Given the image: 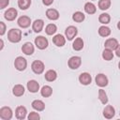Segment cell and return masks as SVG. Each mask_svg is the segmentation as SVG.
Returning a JSON list of instances; mask_svg holds the SVG:
<instances>
[{
  "instance_id": "obj_21",
  "label": "cell",
  "mask_w": 120,
  "mask_h": 120,
  "mask_svg": "<svg viewBox=\"0 0 120 120\" xmlns=\"http://www.w3.org/2000/svg\"><path fill=\"white\" fill-rule=\"evenodd\" d=\"M44 77H45V80H46V81H48V82H53V81H55L56 78H57V73H56V71L53 70V69H49V70L45 73Z\"/></svg>"
},
{
  "instance_id": "obj_11",
  "label": "cell",
  "mask_w": 120,
  "mask_h": 120,
  "mask_svg": "<svg viewBox=\"0 0 120 120\" xmlns=\"http://www.w3.org/2000/svg\"><path fill=\"white\" fill-rule=\"evenodd\" d=\"M17 23L20 27L22 28H27L30 26L31 24V19L28 17V16H21L18 21H17Z\"/></svg>"
},
{
  "instance_id": "obj_29",
  "label": "cell",
  "mask_w": 120,
  "mask_h": 120,
  "mask_svg": "<svg viewBox=\"0 0 120 120\" xmlns=\"http://www.w3.org/2000/svg\"><path fill=\"white\" fill-rule=\"evenodd\" d=\"M102 58H103L104 60H106V61L112 60V59L113 58V52H112V51L106 48V49L103 51V52H102Z\"/></svg>"
},
{
  "instance_id": "obj_42",
  "label": "cell",
  "mask_w": 120,
  "mask_h": 120,
  "mask_svg": "<svg viewBox=\"0 0 120 120\" xmlns=\"http://www.w3.org/2000/svg\"><path fill=\"white\" fill-rule=\"evenodd\" d=\"M119 115H120V112H119Z\"/></svg>"
},
{
  "instance_id": "obj_22",
  "label": "cell",
  "mask_w": 120,
  "mask_h": 120,
  "mask_svg": "<svg viewBox=\"0 0 120 120\" xmlns=\"http://www.w3.org/2000/svg\"><path fill=\"white\" fill-rule=\"evenodd\" d=\"M12 93L15 97H22L24 94V87L22 84H16L12 89Z\"/></svg>"
},
{
  "instance_id": "obj_36",
  "label": "cell",
  "mask_w": 120,
  "mask_h": 120,
  "mask_svg": "<svg viewBox=\"0 0 120 120\" xmlns=\"http://www.w3.org/2000/svg\"><path fill=\"white\" fill-rule=\"evenodd\" d=\"M0 35L1 36H3L4 34H5V32H6V24L3 22H0Z\"/></svg>"
},
{
  "instance_id": "obj_7",
  "label": "cell",
  "mask_w": 120,
  "mask_h": 120,
  "mask_svg": "<svg viewBox=\"0 0 120 120\" xmlns=\"http://www.w3.org/2000/svg\"><path fill=\"white\" fill-rule=\"evenodd\" d=\"M77 34H78V29L73 25L68 26L65 30V35H66V38H68V40H72L76 37Z\"/></svg>"
},
{
  "instance_id": "obj_2",
  "label": "cell",
  "mask_w": 120,
  "mask_h": 120,
  "mask_svg": "<svg viewBox=\"0 0 120 120\" xmlns=\"http://www.w3.org/2000/svg\"><path fill=\"white\" fill-rule=\"evenodd\" d=\"M26 66H27V61L22 56H18L14 61V67L19 71L24 70L26 68Z\"/></svg>"
},
{
  "instance_id": "obj_28",
  "label": "cell",
  "mask_w": 120,
  "mask_h": 120,
  "mask_svg": "<svg viewBox=\"0 0 120 120\" xmlns=\"http://www.w3.org/2000/svg\"><path fill=\"white\" fill-rule=\"evenodd\" d=\"M57 31V26L54 24V23H49L46 28H45V32L47 35L49 36H52L53 34H55V32Z\"/></svg>"
},
{
  "instance_id": "obj_16",
  "label": "cell",
  "mask_w": 120,
  "mask_h": 120,
  "mask_svg": "<svg viewBox=\"0 0 120 120\" xmlns=\"http://www.w3.org/2000/svg\"><path fill=\"white\" fill-rule=\"evenodd\" d=\"M52 42L54 43V45H56L57 47H63L66 43V38H64L63 35L61 34H57L52 38Z\"/></svg>"
},
{
  "instance_id": "obj_40",
  "label": "cell",
  "mask_w": 120,
  "mask_h": 120,
  "mask_svg": "<svg viewBox=\"0 0 120 120\" xmlns=\"http://www.w3.org/2000/svg\"><path fill=\"white\" fill-rule=\"evenodd\" d=\"M117 28L120 30V21H119V22H118V23H117Z\"/></svg>"
},
{
  "instance_id": "obj_9",
  "label": "cell",
  "mask_w": 120,
  "mask_h": 120,
  "mask_svg": "<svg viewBox=\"0 0 120 120\" xmlns=\"http://www.w3.org/2000/svg\"><path fill=\"white\" fill-rule=\"evenodd\" d=\"M96 83L97 85H98L99 87H104L108 84V78L106 77L105 74L103 73H99L96 76Z\"/></svg>"
},
{
  "instance_id": "obj_41",
  "label": "cell",
  "mask_w": 120,
  "mask_h": 120,
  "mask_svg": "<svg viewBox=\"0 0 120 120\" xmlns=\"http://www.w3.org/2000/svg\"><path fill=\"white\" fill-rule=\"evenodd\" d=\"M118 68H119V69H120V62L118 63Z\"/></svg>"
},
{
  "instance_id": "obj_5",
  "label": "cell",
  "mask_w": 120,
  "mask_h": 120,
  "mask_svg": "<svg viewBox=\"0 0 120 120\" xmlns=\"http://www.w3.org/2000/svg\"><path fill=\"white\" fill-rule=\"evenodd\" d=\"M48 44H49L48 39H47L45 37H43V36H38V37H37V38H35V45H36L37 48L39 49V50H44V49H46V48L48 47Z\"/></svg>"
},
{
  "instance_id": "obj_23",
  "label": "cell",
  "mask_w": 120,
  "mask_h": 120,
  "mask_svg": "<svg viewBox=\"0 0 120 120\" xmlns=\"http://www.w3.org/2000/svg\"><path fill=\"white\" fill-rule=\"evenodd\" d=\"M84 11L87 13V14H94V13H96V11H97V8H96V6L93 4V3H91V2H87V3H85V5H84Z\"/></svg>"
},
{
  "instance_id": "obj_15",
  "label": "cell",
  "mask_w": 120,
  "mask_h": 120,
  "mask_svg": "<svg viewBox=\"0 0 120 120\" xmlns=\"http://www.w3.org/2000/svg\"><path fill=\"white\" fill-rule=\"evenodd\" d=\"M46 16L49 20L55 21V20H58L59 18V12L55 8H48L46 10Z\"/></svg>"
},
{
  "instance_id": "obj_8",
  "label": "cell",
  "mask_w": 120,
  "mask_h": 120,
  "mask_svg": "<svg viewBox=\"0 0 120 120\" xmlns=\"http://www.w3.org/2000/svg\"><path fill=\"white\" fill-rule=\"evenodd\" d=\"M17 15H18V11H17L14 8H8V9L5 11V13H4L5 19L8 20V21H10V22H11V21H14V20L16 19Z\"/></svg>"
},
{
  "instance_id": "obj_38",
  "label": "cell",
  "mask_w": 120,
  "mask_h": 120,
  "mask_svg": "<svg viewBox=\"0 0 120 120\" xmlns=\"http://www.w3.org/2000/svg\"><path fill=\"white\" fill-rule=\"evenodd\" d=\"M115 54H116V56L120 57V45H118L117 48L115 49Z\"/></svg>"
},
{
  "instance_id": "obj_32",
  "label": "cell",
  "mask_w": 120,
  "mask_h": 120,
  "mask_svg": "<svg viewBox=\"0 0 120 120\" xmlns=\"http://www.w3.org/2000/svg\"><path fill=\"white\" fill-rule=\"evenodd\" d=\"M98 21L100 23H103V24H107L110 22L111 21V17L108 13H101L98 17Z\"/></svg>"
},
{
  "instance_id": "obj_10",
  "label": "cell",
  "mask_w": 120,
  "mask_h": 120,
  "mask_svg": "<svg viewBox=\"0 0 120 120\" xmlns=\"http://www.w3.org/2000/svg\"><path fill=\"white\" fill-rule=\"evenodd\" d=\"M26 113H27V110L24 106H18L15 110L16 118L19 120H23L26 117Z\"/></svg>"
},
{
  "instance_id": "obj_30",
  "label": "cell",
  "mask_w": 120,
  "mask_h": 120,
  "mask_svg": "<svg viewBox=\"0 0 120 120\" xmlns=\"http://www.w3.org/2000/svg\"><path fill=\"white\" fill-rule=\"evenodd\" d=\"M31 5V0H18V7L22 10L27 9Z\"/></svg>"
},
{
  "instance_id": "obj_6",
  "label": "cell",
  "mask_w": 120,
  "mask_h": 120,
  "mask_svg": "<svg viewBox=\"0 0 120 120\" xmlns=\"http://www.w3.org/2000/svg\"><path fill=\"white\" fill-rule=\"evenodd\" d=\"M82 64V58L80 56H72L68 61V66L71 69H77Z\"/></svg>"
},
{
  "instance_id": "obj_33",
  "label": "cell",
  "mask_w": 120,
  "mask_h": 120,
  "mask_svg": "<svg viewBox=\"0 0 120 120\" xmlns=\"http://www.w3.org/2000/svg\"><path fill=\"white\" fill-rule=\"evenodd\" d=\"M111 7V0H99L98 8L101 10H106Z\"/></svg>"
},
{
  "instance_id": "obj_20",
  "label": "cell",
  "mask_w": 120,
  "mask_h": 120,
  "mask_svg": "<svg viewBox=\"0 0 120 120\" xmlns=\"http://www.w3.org/2000/svg\"><path fill=\"white\" fill-rule=\"evenodd\" d=\"M43 26H44V22H43V20H41V19L36 20V21L33 22V24H32V28H33L34 32H36V33L41 32L42 29H43Z\"/></svg>"
},
{
  "instance_id": "obj_37",
  "label": "cell",
  "mask_w": 120,
  "mask_h": 120,
  "mask_svg": "<svg viewBox=\"0 0 120 120\" xmlns=\"http://www.w3.org/2000/svg\"><path fill=\"white\" fill-rule=\"evenodd\" d=\"M42 2H43V4H44L45 6H50V5L52 4L53 0H42Z\"/></svg>"
},
{
  "instance_id": "obj_18",
  "label": "cell",
  "mask_w": 120,
  "mask_h": 120,
  "mask_svg": "<svg viewBox=\"0 0 120 120\" xmlns=\"http://www.w3.org/2000/svg\"><path fill=\"white\" fill-rule=\"evenodd\" d=\"M118 45H119V44H118L117 39H115V38H108V39L105 41V43H104L105 48L110 49V50H112V51L115 50Z\"/></svg>"
},
{
  "instance_id": "obj_26",
  "label": "cell",
  "mask_w": 120,
  "mask_h": 120,
  "mask_svg": "<svg viewBox=\"0 0 120 120\" xmlns=\"http://www.w3.org/2000/svg\"><path fill=\"white\" fill-rule=\"evenodd\" d=\"M84 19H85V16L81 11H76L72 15V20L76 22H82V21H84Z\"/></svg>"
},
{
  "instance_id": "obj_34",
  "label": "cell",
  "mask_w": 120,
  "mask_h": 120,
  "mask_svg": "<svg viewBox=\"0 0 120 120\" xmlns=\"http://www.w3.org/2000/svg\"><path fill=\"white\" fill-rule=\"evenodd\" d=\"M27 118H28V120H39V119H40V116H39V114H38V112H31L28 114Z\"/></svg>"
},
{
  "instance_id": "obj_27",
  "label": "cell",
  "mask_w": 120,
  "mask_h": 120,
  "mask_svg": "<svg viewBox=\"0 0 120 120\" xmlns=\"http://www.w3.org/2000/svg\"><path fill=\"white\" fill-rule=\"evenodd\" d=\"M98 34H99V36H101L103 38H106V37L111 35V29L108 26L102 25L98 28Z\"/></svg>"
},
{
  "instance_id": "obj_24",
  "label": "cell",
  "mask_w": 120,
  "mask_h": 120,
  "mask_svg": "<svg viewBox=\"0 0 120 120\" xmlns=\"http://www.w3.org/2000/svg\"><path fill=\"white\" fill-rule=\"evenodd\" d=\"M72 48L75 51H81L83 48V40H82V38H75V40L73 41V44H72Z\"/></svg>"
},
{
  "instance_id": "obj_4",
  "label": "cell",
  "mask_w": 120,
  "mask_h": 120,
  "mask_svg": "<svg viewBox=\"0 0 120 120\" xmlns=\"http://www.w3.org/2000/svg\"><path fill=\"white\" fill-rule=\"evenodd\" d=\"M12 110L10 107L4 106L0 109V118L2 120H10L12 118Z\"/></svg>"
},
{
  "instance_id": "obj_1",
  "label": "cell",
  "mask_w": 120,
  "mask_h": 120,
  "mask_svg": "<svg viewBox=\"0 0 120 120\" xmlns=\"http://www.w3.org/2000/svg\"><path fill=\"white\" fill-rule=\"evenodd\" d=\"M8 39L12 43H18L22 39V31L17 28H12L8 32Z\"/></svg>"
},
{
  "instance_id": "obj_14",
  "label": "cell",
  "mask_w": 120,
  "mask_h": 120,
  "mask_svg": "<svg viewBox=\"0 0 120 120\" xmlns=\"http://www.w3.org/2000/svg\"><path fill=\"white\" fill-rule=\"evenodd\" d=\"M27 89L31 93H37L39 90V83L35 80H30L27 82Z\"/></svg>"
},
{
  "instance_id": "obj_19",
  "label": "cell",
  "mask_w": 120,
  "mask_h": 120,
  "mask_svg": "<svg viewBox=\"0 0 120 120\" xmlns=\"http://www.w3.org/2000/svg\"><path fill=\"white\" fill-rule=\"evenodd\" d=\"M31 105H32V108L34 110L38 111V112H42L45 109V104L40 99H35V100H33L32 103H31Z\"/></svg>"
},
{
  "instance_id": "obj_3",
  "label": "cell",
  "mask_w": 120,
  "mask_h": 120,
  "mask_svg": "<svg viewBox=\"0 0 120 120\" xmlns=\"http://www.w3.org/2000/svg\"><path fill=\"white\" fill-rule=\"evenodd\" d=\"M31 68L33 70L34 73L36 74H41L43 71H44V68H45V66H44V63L40 60H35L32 65H31Z\"/></svg>"
},
{
  "instance_id": "obj_17",
  "label": "cell",
  "mask_w": 120,
  "mask_h": 120,
  "mask_svg": "<svg viewBox=\"0 0 120 120\" xmlns=\"http://www.w3.org/2000/svg\"><path fill=\"white\" fill-rule=\"evenodd\" d=\"M22 51L24 54L31 55V54H33V52L35 51V48H34V45L31 42H25L22 47Z\"/></svg>"
},
{
  "instance_id": "obj_35",
  "label": "cell",
  "mask_w": 120,
  "mask_h": 120,
  "mask_svg": "<svg viewBox=\"0 0 120 120\" xmlns=\"http://www.w3.org/2000/svg\"><path fill=\"white\" fill-rule=\"evenodd\" d=\"M9 4V0H0V8H5Z\"/></svg>"
},
{
  "instance_id": "obj_13",
  "label": "cell",
  "mask_w": 120,
  "mask_h": 120,
  "mask_svg": "<svg viewBox=\"0 0 120 120\" xmlns=\"http://www.w3.org/2000/svg\"><path fill=\"white\" fill-rule=\"evenodd\" d=\"M79 81H80V82H81L82 84H83V85H88V84H90L91 82H92V77H91V75H90L89 73H87V72H82V73L79 76Z\"/></svg>"
},
{
  "instance_id": "obj_39",
  "label": "cell",
  "mask_w": 120,
  "mask_h": 120,
  "mask_svg": "<svg viewBox=\"0 0 120 120\" xmlns=\"http://www.w3.org/2000/svg\"><path fill=\"white\" fill-rule=\"evenodd\" d=\"M0 42H1V47H0V50H2V49H3V47H4V42H3V39H0Z\"/></svg>"
},
{
  "instance_id": "obj_31",
  "label": "cell",
  "mask_w": 120,
  "mask_h": 120,
  "mask_svg": "<svg viewBox=\"0 0 120 120\" xmlns=\"http://www.w3.org/2000/svg\"><path fill=\"white\" fill-rule=\"evenodd\" d=\"M98 98H99V100L102 104H107L108 103V97H107L106 92L103 89L98 90Z\"/></svg>"
},
{
  "instance_id": "obj_25",
  "label": "cell",
  "mask_w": 120,
  "mask_h": 120,
  "mask_svg": "<svg viewBox=\"0 0 120 120\" xmlns=\"http://www.w3.org/2000/svg\"><path fill=\"white\" fill-rule=\"evenodd\" d=\"M40 94L44 98H49L52 94V88L51 86H49V85H44L40 90Z\"/></svg>"
},
{
  "instance_id": "obj_12",
  "label": "cell",
  "mask_w": 120,
  "mask_h": 120,
  "mask_svg": "<svg viewBox=\"0 0 120 120\" xmlns=\"http://www.w3.org/2000/svg\"><path fill=\"white\" fill-rule=\"evenodd\" d=\"M115 114V110L112 105H107L103 110V116L106 119H112Z\"/></svg>"
}]
</instances>
